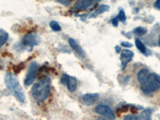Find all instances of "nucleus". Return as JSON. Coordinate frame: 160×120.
I'll use <instances>...</instances> for the list:
<instances>
[{
  "mask_svg": "<svg viewBox=\"0 0 160 120\" xmlns=\"http://www.w3.org/2000/svg\"><path fill=\"white\" fill-rule=\"evenodd\" d=\"M111 23L113 24V25H114V26H118V18H113L111 19Z\"/></svg>",
  "mask_w": 160,
  "mask_h": 120,
  "instance_id": "obj_26",
  "label": "nucleus"
},
{
  "mask_svg": "<svg viewBox=\"0 0 160 120\" xmlns=\"http://www.w3.org/2000/svg\"><path fill=\"white\" fill-rule=\"evenodd\" d=\"M134 57V52L130 50H123L121 51L120 60L122 64V70H124L127 66L128 62H130Z\"/></svg>",
  "mask_w": 160,
  "mask_h": 120,
  "instance_id": "obj_8",
  "label": "nucleus"
},
{
  "mask_svg": "<svg viewBox=\"0 0 160 120\" xmlns=\"http://www.w3.org/2000/svg\"><path fill=\"white\" fill-rule=\"evenodd\" d=\"M116 18H118V20H120L121 22H126V14H125V12H124V10H122V9H120L119 13H118V16H117Z\"/></svg>",
  "mask_w": 160,
  "mask_h": 120,
  "instance_id": "obj_20",
  "label": "nucleus"
},
{
  "mask_svg": "<svg viewBox=\"0 0 160 120\" xmlns=\"http://www.w3.org/2000/svg\"><path fill=\"white\" fill-rule=\"evenodd\" d=\"M50 92V79L48 77L41 78L34 84L31 90L33 98L37 102H43L49 96Z\"/></svg>",
  "mask_w": 160,
  "mask_h": 120,
  "instance_id": "obj_1",
  "label": "nucleus"
},
{
  "mask_svg": "<svg viewBox=\"0 0 160 120\" xmlns=\"http://www.w3.org/2000/svg\"><path fill=\"white\" fill-rule=\"evenodd\" d=\"M154 6L156 8V9L160 10V0H158V1H156V2H154Z\"/></svg>",
  "mask_w": 160,
  "mask_h": 120,
  "instance_id": "obj_27",
  "label": "nucleus"
},
{
  "mask_svg": "<svg viewBox=\"0 0 160 120\" xmlns=\"http://www.w3.org/2000/svg\"><path fill=\"white\" fill-rule=\"evenodd\" d=\"M57 2L63 4L65 6H68V5H70L71 3V1H70V0H67V1H66V0H58Z\"/></svg>",
  "mask_w": 160,
  "mask_h": 120,
  "instance_id": "obj_22",
  "label": "nucleus"
},
{
  "mask_svg": "<svg viewBox=\"0 0 160 120\" xmlns=\"http://www.w3.org/2000/svg\"><path fill=\"white\" fill-rule=\"evenodd\" d=\"M40 42V38L38 34L34 32L29 33L24 36L22 40L16 45L15 48L18 50H31L34 46L38 45Z\"/></svg>",
  "mask_w": 160,
  "mask_h": 120,
  "instance_id": "obj_4",
  "label": "nucleus"
},
{
  "mask_svg": "<svg viewBox=\"0 0 160 120\" xmlns=\"http://www.w3.org/2000/svg\"><path fill=\"white\" fill-rule=\"evenodd\" d=\"M133 32H134L135 34H137V35L142 36L147 33V30H146V28L142 27V26H138V27L134 28Z\"/></svg>",
  "mask_w": 160,
  "mask_h": 120,
  "instance_id": "obj_17",
  "label": "nucleus"
},
{
  "mask_svg": "<svg viewBox=\"0 0 160 120\" xmlns=\"http://www.w3.org/2000/svg\"><path fill=\"white\" fill-rule=\"evenodd\" d=\"M144 94H151L160 89V75L155 73H150L147 78L140 85Z\"/></svg>",
  "mask_w": 160,
  "mask_h": 120,
  "instance_id": "obj_3",
  "label": "nucleus"
},
{
  "mask_svg": "<svg viewBox=\"0 0 160 120\" xmlns=\"http://www.w3.org/2000/svg\"><path fill=\"white\" fill-rule=\"evenodd\" d=\"M8 37H9V35H8L7 32L5 31L3 29H0V48L6 43Z\"/></svg>",
  "mask_w": 160,
  "mask_h": 120,
  "instance_id": "obj_15",
  "label": "nucleus"
},
{
  "mask_svg": "<svg viewBox=\"0 0 160 120\" xmlns=\"http://www.w3.org/2000/svg\"><path fill=\"white\" fill-rule=\"evenodd\" d=\"M121 45L125 46V47H132V46H133V45H132L131 43H130V42H121Z\"/></svg>",
  "mask_w": 160,
  "mask_h": 120,
  "instance_id": "obj_24",
  "label": "nucleus"
},
{
  "mask_svg": "<svg viewBox=\"0 0 160 120\" xmlns=\"http://www.w3.org/2000/svg\"><path fill=\"white\" fill-rule=\"evenodd\" d=\"M5 84H6V87L9 89L12 94L16 98L18 102L24 103L26 101V97L24 94L22 88L18 82V78H16V76L11 73H6L5 74V78H4Z\"/></svg>",
  "mask_w": 160,
  "mask_h": 120,
  "instance_id": "obj_2",
  "label": "nucleus"
},
{
  "mask_svg": "<svg viewBox=\"0 0 160 120\" xmlns=\"http://www.w3.org/2000/svg\"><path fill=\"white\" fill-rule=\"evenodd\" d=\"M129 108H130V106H128V105H125V106H121V107L118 108V109L116 110L118 117H119V115L122 114V113H124V112L127 111V110H129Z\"/></svg>",
  "mask_w": 160,
  "mask_h": 120,
  "instance_id": "obj_21",
  "label": "nucleus"
},
{
  "mask_svg": "<svg viewBox=\"0 0 160 120\" xmlns=\"http://www.w3.org/2000/svg\"><path fill=\"white\" fill-rule=\"evenodd\" d=\"M95 112L97 114H101V115L106 117L110 120H114L115 118V114L114 111L112 110L111 108L107 105H104V104H99L96 106L94 109Z\"/></svg>",
  "mask_w": 160,
  "mask_h": 120,
  "instance_id": "obj_6",
  "label": "nucleus"
},
{
  "mask_svg": "<svg viewBox=\"0 0 160 120\" xmlns=\"http://www.w3.org/2000/svg\"><path fill=\"white\" fill-rule=\"evenodd\" d=\"M130 110L131 111L132 114H137V112H138V109H137V107H135V106H130Z\"/></svg>",
  "mask_w": 160,
  "mask_h": 120,
  "instance_id": "obj_25",
  "label": "nucleus"
},
{
  "mask_svg": "<svg viewBox=\"0 0 160 120\" xmlns=\"http://www.w3.org/2000/svg\"><path fill=\"white\" fill-rule=\"evenodd\" d=\"M135 45H136V47L138 48V50L142 52V54H146V46H145V45L142 43V42L141 41V40L138 39V38H136Z\"/></svg>",
  "mask_w": 160,
  "mask_h": 120,
  "instance_id": "obj_16",
  "label": "nucleus"
},
{
  "mask_svg": "<svg viewBox=\"0 0 160 120\" xmlns=\"http://www.w3.org/2000/svg\"><path fill=\"white\" fill-rule=\"evenodd\" d=\"M149 74H150L149 70L146 68H142L138 71V74H137V78H138V81L140 82V84L145 81V79L147 78Z\"/></svg>",
  "mask_w": 160,
  "mask_h": 120,
  "instance_id": "obj_13",
  "label": "nucleus"
},
{
  "mask_svg": "<svg viewBox=\"0 0 160 120\" xmlns=\"http://www.w3.org/2000/svg\"><path fill=\"white\" fill-rule=\"evenodd\" d=\"M50 26L54 31H60L61 30V26L56 21H51L50 22Z\"/></svg>",
  "mask_w": 160,
  "mask_h": 120,
  "instance_id": "obj_19",
  "label": "nucleus"
},
{
  "mask_svg": "<svg viewBox=\"0 0 160 120\" xmlns=\"http://www.w3.org/2000/svg\"><path fill=\"white\" fill-rule=\"evenodd\" d=\"M114 49H115L116 50V53H120V52L122 51V49H121V47H120L119 46H116L115 47H114Z\"/></svg>",
  "mask_w": 160,
  "mask_h": 120,
  "instance_id": "obj_28",
  "label": "nucleus"
},
{
  "mask_svg": "<svg viewBox=\"0 0 160 120\" xmlns=\"http://www.w3.org/2000/svg\"><path fill=\"white\" fill-rule=\"evenodd\" d=\"M68 42H69V45L70 46V47L74 50V52H76V54H78V56H80L81 58H85V56H86L85 51L81 47V46H79V44L77 43V42H76L74 38H69L68 39Z\"/></svg>",
  "mask_w": 160,
  "mask_h": 120,
  "instance_id": "obj_9",
  "label": "nucleus"
},
{
  "mask_svg": "<svg viewBox=\"0 0 160 120\" xmlns=\"http://www.w3.org/2000/svg\"><path fill=\"white\" fill-rule=\"evenodd\" d=\"M92 4H93L92 1H84V0L78 1L74 4V6L72 8V10L73 11H78V10H85L87 7L91 6Z\"/></svg>",
  "mask_w": 160,
  "mask_h": 120,
  "instance_id": "obj_11",
  "label": "nucleus"
},
{
  "mask_svg": "<svg viewBox=\"0 0 160 120\" xmlns=\"http://www.w3.org/2000/svg\"><path fill=\"white\" fill-rule=\"evenodd\" d=\"M109 10H110V6H108V5H105V4H103V5H100V6L98 7V9H97L95 11L93 12V13H91L89 17H90V18H95V17H97L98 15H99L100 14L104 13V12L108 11Z\"/></svg>",
  "mask_w": 160,
  "mask_h": 120,
  "instance_id": "obj_12",
  "label": "nucleus"
},
{
  "mask_svg": "<svg viewBox=\"0 0 160 120\" xmlns=\"http://www.w3.org/2000/svg\"><path fill=\"white\" fill-rule=\"evenodd\" d=\"M60 82L62 84H65L67 86L68 90L70 92H74L77 88V79L73 76L68 75L66 74H63L60 78Z\"/></svg>",
  "mask_w": 160,
  "mask_h": 120,
  "instance_id": "obj_7",
  "label": "nucleus"
},
{
  "mask_svg": "<svg viewBox=\"0 0 160 120\" xmlns=\"http://www.w3.org/2000/svg\"><path fill=\"white\" fill-rule=\"evenodd\" d=\"M124 120H138V118H137L136 116H132V115H127L125 117Z\"/></svg>",
  "mask_w": 160,
  "mask_h": 120,
  "instance_id": "obj_23",
  "label": "nucleus"
},
{
  "mask_svg": "<svg viewBox=\"0 0 160 120\" xmlns=\"http://www.w3.org/2000/svg\"><path fill=\"white\" fill-rule=\"evenodd\" d=\"M38 65L35 62H32L30 63L29 69H28V72L26 74V78L24 80V83L26 86H30L31 85L34 81L35 80L36 77H37V74H38Z\"/></svg>",
  "mask_w": 160,
  "mask_h": 120,
  "instance_id": "obj_5",
  "label": "nucleus"
},
{
  "mask_svg": "<svg viewBox=\"0 0 160 120\" xmlns=\"http://www.w3.org/2000/svg\"><path fill=\"white\" fill-rule=\"evenodd\" d=\"M25 67V65H24V62H21L19 64H17V65H14L13 66V70H14V74H18L20 73V71Z\"/></svg>",
  "mask_w": 160,
  "mask_h": 120,
  "instance_id": "obj_18",
  "label": "nucleus"
},
{
  "mask_svg": "<svg viewBox=\"0 0 160 120\" xmlns=\"http://www.w3.org/2000/svg\"><path fill=\"white\" fill-rule=\"evenodd\" d=\"M98 97H99V94H97V93L86 94L82 96V102L86 104V106H91L97 102Z\"/></svg>",
  "mask_w": 160,
  "mask_h": 120,
  "instance_id": "obj_10",
  "label": "nucleus"
},
{
  "mask_svg": "<svg viewBox=\"0 0 160 120\" xmlns=\"http://www.w3.org/2000/svg\"><path fill=\"white\" fill-rule=\"evenodd\" d=\"M138 120H151V110L150 109L142 110L140 114Z\"/></svg>",
  "mask_w": 160,
  "mask_h": 120,
  "instance_id": "obj_14",
  "label": "nucleus"
},
{
  "mask_svg": "<svg viewBox=\"0 0 160 120\" xmlns=\"http://www.w3.org/2000/svg\"><path fill=\"white\" fill-rule=\"evenodd\" d=\"M158 45H159V46H160V34H159V37H158Z\"/></svg>",
  "mask_w": 160,
  "mask_h": 120,
  "instance_id": "obj_29",
  "label": "nucleus"
}]
</instances>
